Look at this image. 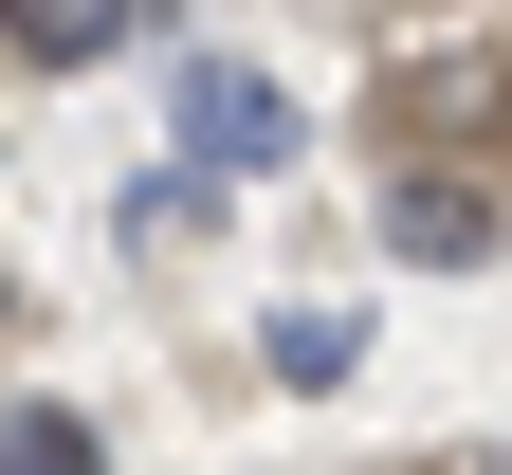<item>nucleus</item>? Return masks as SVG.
Instances as JSON below:
<instances>
[{"label":"nucleus","instance_id":"20e7f679","mask_svg":"<svg viewBox=\"0 0 512 475\" xmlns=\"http://www.w3.org/2000/svg\"><path fill=\"white\" fill-rule=\"evenodd\" d=\"M128 37H147V0H0V55L19 74H110Z\"/></svg>","mask_w":512,"mask_h":475},{"label":"nucleus","instance_id":"39448f33","mask_svg":"<svg viewBox=\"0 0 512 475\" xmlns=\"http://www.w3.org/2000/svg\"><path fill=\"white\" fill-rule=\"evenodd\" d=\"M256 366H275V384H348V366H366V311H275Z\"/></svg>","mask_w":512,"mask_h":475},{"label":"nucleus","instance_id":"423d86ee","mask_svg":"<svg viewBox=\"0 0 512 475\" xmlns=\"http://www.w3.org/2000/svg\"><path fill=\"white\" fill-rule=\"evenodd\" d=\"M220 183H238V165H165L147 201H128V256H183V238L220 220Z\"/></svg>","mask_w":512,"mask_h":475},{"label":"nucleus","instance_id":"0eeeda50","mask_svg":"<svg viewBox=\"0 0 512 475\" xmlns=\"http://www.w3.org/2000/svg\"><path fill=\"white\" fill-rule=\"evenodd\" d=\"M0 475H110V439L74 402H19V421H0Z\"/></svg>","mask_w":512,"mask_h":475},{"label":"nucleus","instance_id":"f03ea898","mask_svg":"<svg viewBox=\"0 0 512 475\" xmlns=\"http://www.w3.org/2000/svg\"><path fill=\"white\" fill-rule=\"evenodd\" d=\"M384 128L403 147H512V37H458L421 74H384Z\"/></svg>","mask_w":512,"mask_h":475},{"label":"nucleus","instance_id":"f257e3e1","mask_svg":"<svg viewBox=\"0 0 512 475\" xmlns=\"http://www.w3.org/2000/svg\"><path fill=\"white\" fill-rule=\"evenodd\" d=\"M165 110H183V165H238V183H256V165H293V92L256 74V55H183V92H165Z\"/></svg>","mask_w":512,"mask_h":475},{"label":"nucleus","instance_id":"6e6552de","mask_svg":"<svg viewBox=\"0 0 512 475\" xmlns=\"http://www.w3.org/2000/svg\"><path fill=\"white\" fill-rule=\"evenodd\" d=\"M0 311H19V275H0Z\"/></svg>","mask_w":512,"mask_h":475},{"label":"nucleus","instance_id":"7ed1b4c3","mask_svg":"<svg viewBox=\"0 0 512 475\" xmlns=\"http://www.w3.org/2000/svg\"><path fill=\"white\" fill-rule=\"evenodd\" d=\"M384 256H421V275H476V256H512V201L476 165H403L384 183Z\"/></svg>","mask_w":512,"mask_h":475}]
</instances>
